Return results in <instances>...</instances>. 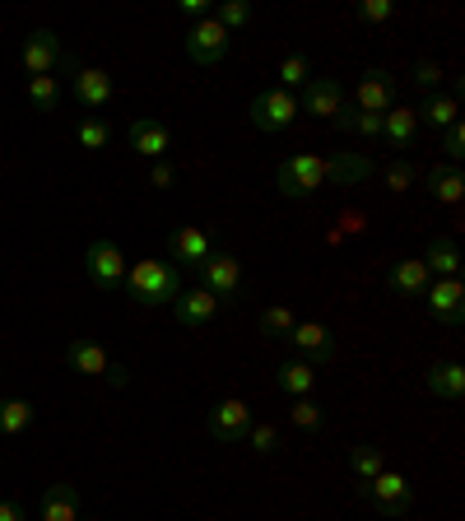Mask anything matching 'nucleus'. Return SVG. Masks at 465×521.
I'll return each mask as SVG.
<instances>
[{
    "mask_svg": "<svg viewBox=\"0 0 465 521\" xmlns=\"http://www.w3.org/2000/svg\"><path fill=\"white\" fill-rule=\"evenodd\" d=\"M247 438H252V447L261 456H275L279 452V428L275 424H252V433H247Z\"/></svg>",
    "mask_w": 465,
    "mask_h": 521,
    "instance_id": "obj_40",
    "label": "nucleus"
},
{
    "mask_svg": "<svg viewBox=\"0 0 465 521\" xmlns=\"http://www.w3.org/2000/svg\"><path fill=\"white\" fill-rule=\"evenodd\" d=\"M200 280H205V289H210L219 303H233V298L242 294V266H238V256L210 252V261L200 266Z\"/></svg>",
    "mask_w": 465,
    "mask_h": 521,
    "instance_id": "obj_9",
    "label": "nucleus"
},
{
    "mask_svg": "<svg viewBox=\"0 0 465 521\" xmlns=\"http://www.w3.org/2000/svg\"><path fill=\"white\" fill-rule=\"evenodd\" d=\"M368 177H372V159H363V154H340V159H331L335 187H359Z\"/></svg>",
    "mask_w": 465,
    "mask_h": 521,
    "instance_id": "obj_26",
    "label": "nucleus"
},
{
    "mask_svg": "<svg viewBox=\"0 0 465 521\" xmlns=\"http://www.w3.org/2000/svg\"><path fill=\"white\" fill-rule=\"evenodd\" d=\"M28 103L38 107V112H56V107H61V84H56V75H28Z\"/></svg>",
    "mask_w": 465,
    "mask_h": 521,
    "instance_id": "obj_29",
    "label": "nucleus"
},
{
    "mask_svg": "<svg viewBox=\"0 0 465 521\" xmlns=\"http://www.w3.org/2000/svg\"><path fill=\"white\" fill-rule=\"evenodd\" d=\"M419 121H428L433 131H447L452 121H461V103H456V94H428V103L414 112Z\"/></svg>",
    "mask_w": 465,
    "mask_h": 521,
    "instance_id": "obj_25",
    "label": "nucleus"
},
{
    "mask_svg": "<svg viewBox=\"0 0 465 521\" xmlns=\"http://www.w3.org/2000/svg\"><path fill=\"white\" fill-rule=\"evenodd\" d=\"M75 98H80L89 112L112 103V75L107 70H93V66H80L75 70Z\"/></svg>",
    "mask_w": 465,
    "mask_h": 521,
    "instance_id": "obj_20",
    "label": "nucleus"
},
{
    "mask_svg": "<svg viewBox=\"0 0 465 521\" xmlns=\"http://www.w3.org/2000/svg\"><path fill=\"white\" fill-rule=\"evenodd\" d=\"M368 503L382 512L386 521H400L414 508V484L405 480V475H396V470H382L377 480H368Z\"/></svg>",
    "mask_w": 465,
    "mask_h": 521,
    "instance_id": "obj_6",
    "label": "nucleus"
},
{
    "mask_svg": "<svg viewBox=\"0 0 465 521\" xmlns=\"http://www.w3.org/2000/svg\"><path fill=\"white\" fill-rule=\"evenodd\" d=\"M428 391H433L438 401H461L465 396V368L461 363H438V368L428 373Z\"/></svg>",
    "mask_w": 465,
    "mask_h": 521,
    "instance_id": "obj_24",
    "label": "nucleus"
},
{
    "mask_svg": "<svg viewBox=\"0 0 465 521\" xmlns=\"http://www.w3.org/2000/svg\"><path fill=\"white\" fill-rule=\"evenodd\" d=\"M66 359H70V368L75 373H84V377H107L112 387H126V368H117V363L107 359V349L98 345V340H89V335H75L66 345Z\"/></svg>",
    "mask_w": 465,
    "mask_h": 521,
    "instance_id": "obj_7",
    "label": "nucleus"
},
{
    "mask_svg": "<svg viewBox=\"0 0 465 521\" xmlns=\"http://www.w3.org/2000/svg\"><path fill=\"white\" fill-rule=\"evenodd\" d=\"M354 98H359V112H391V107L400 103V80L391 75V70H368L359 80V89H354Z\"/></svg>",
    "mask_w": 465,
    "mask_h": 521,
    "instance_id": "obj_12",
    "label": "nucleus"
},
{
    "mask_svg": "<svg viewBox=\"0 0 465 521\" xmlns=\"http://www.w3.org/2000/svg\"><path fill=\"white\" fill-rule=\"evenodd\" d=\"M303 112H312V117H321V121H335L340 112H345V89L335 80H321V75H312V80L303 84Z\"/></svg>",
    "mask_w": 465,
    "mask_h": 521,
    "instance_id": "obj_15",
    "label": "nucleus"
},
{
    "mask_svg": "<svg viewBox=\"0 0 465 521\" xmlns=\"http://www.w3.org/2000/svg\"><path fill=\"white\" fill-rule=\"evenodd\" d=\"M0 521H24V508L10 503V498H0Z\"/></svg>",
    "mask_w": 465,
    "mask_h": 521,
    "instance_id": "obj_44",
    "label": "nucleus"
},
{
    "mask_svg": "<svg viewBox=\"0 0 465 521\" xmlns=\"http://www.w3.org/2000/svg\"><path fill=\"white\" fill-rule=\"evenodd\" d=\"M363 24H386L391 14H396V0H359V10H354Z\"/></svg>",
    "mask_w": 465,
    "mask_h": 521,
    "instance_id": "obj_38",
    "label": "nucleus"
},
{
    "mask_svg": "<svg viewBox=\"0 0 465 521\" xmlns=\"http://www.w3.org/2000/svg\"><path fill=\"white\" fill-rule=\"evenodd\" d=\"M173 308H177V321H182L186 331H205L224 303H219L210 289H182V294L173 298Z\"/></svg>",
    "mask_w": 465,
    "mask_h": 521,
    "instance_id": "obj_17",
    "label": "nucleus"
},
{
    "mask_svg": "<svg viewBox=\"0 0 465 521\" xmlns=\"http://www.w3.org/2000/svg\"><path fill=\"white\" fill-rule=\"evenodd\" d=\"M410 80L419 84V89H428V94H433V89H438V84H442V66H438V61H428V56H424V61H414Z\"/></svg>",
    "mask_w": 465,
    "mask_h": 521,
    "instance_id": "obj_39",
    "label": "nucleus"
},
{
    "mask_svg": "<svg viewBox=\"0 0 465 521\" xmlns=\"http://www.w3.org/2000/svg\"><path fill=\"white\" fill-rule=\"evenodd\" d=\"M210 14L228 28V33H233V28H247V24H252V5H242V0H224V5H214Z\"/></svg>",
    "mask_w": 465,
    "mask_h": 521,
    "instance_id": "obj_35",
    "label": "nucleus"
},
{
    "mask_svg": "<svg viewBox=\"0 0 465 521\" xmlns=\"http://www.w3.org/2000/svg\"><path fill=\"white\" fill-rule=\"evenodd\" d=\"M19 61H24L28 75H52L56 66H75L66 52V42L56 38L52 28H38V33H28L24 47H19Z\"/></svg>",
    "mask_w": 465,
    "mask_h": 521,
    "instance_id": "obj_5",
    "label": "nucleus"
},
{
    "mask_svg": "<svg viewBox=\"0 0 465 521\" xmlns=\"http://www.w3.org/2000/svg\"><path fill=\"white\" fill-rule=\"evenodd\" d=\"M205 428H210L219 442H242L252 433V405L238 401V396H233V401H219L210 415H205Z\"/></svg>",
    "mask_w": 465,
    "mask_h": 521,
    "instance_id": "obj_11",
    "label": "nucleus"
},
{
    "mask_svg": "<svg viewBox=\"0 0 465 521\" xmlns=\"http://www.w3.org/2000/svg\"><path fill=\"white\" fill-rule=\"evenodd\" d=\"M131 149L140 154V159H154L159 163L168 149H173V126L159 117H140L131 121Z\"/></svg>",
    "mask_w": 465,
    "mask_h": 521,
    "instance_id": "obj_14",
    "label": "nucleus"
},
{
    "mask_svg": "<svg viewBox=\"0 0 465 521\" xmlns=\"http://www.w3.org/2000/svg\"><path fill=\"white\" fill-rule=\"evenodd\" d=\"M275 387L289 391V396H307V391L317 387V373H312V363L293 359V363H284V368L275 373Z\"/></svg>",
    "mask_w": 465,
    "mask_h": 521,
    "instance_id": "obj_27",
    "label": "nucleus"
},
{
    "mask_svg": "<svg viewBox=\"0 0 465 521\" xmlns=\"http://www.w3.org/2000/svg\"><path fill=\"white\" fill-rule=\"evenodd\" d=\"M177 10H182L186 19H205V14H210V5H205V0H182Z\"/></svg>",
    "mask_w": 465,
    "mask_h": 521,
    "instance_id": "obj_43",
    "label": "nucleus"
},
{
    "mask_svg": "<svg viewBox=\"0 0 465 521\" xmlns=\"http://www.w3.org/2000/svg\"><path fill=\"white\" fill-rule=\"evenodd\" d=\"M33 419H38V410L28 401H0V433L5 438H19L24 428H33Z\"/></svg>",
    "mask_w": 465,
    "mask_h": 521,
    "instance_id": "obj_28",
    "label": "nucleus"
},
{
    "mask_svg": "<svg viewBox=\"0 0 465 521\" xmlns=\"http://www.w3.org/2000/svg\"><path fill=\"white\" fill-rule=\"evenodd\" d=\"M126 270H131V261H126V252H121L112 238H93L89 247H84V275H89L93 289H103V294H121Z\"/></svg>",
    "mask_w": 465,
    "mask_h": 521,
    "instance_id": "obj_3",
    "label": "nucleus"
},
{
    "mask_svg": "<svg viewBox=\"0 0 465 521\" xmlns=\"http://www.w3.org/2000/svg\"><path fill=\"white\" fill-rule=\"evenodd\" d=\"M349 470H354V475L368 484V480H377V475L386 470V461H382V452H377V447H354V452H349Z\"/></svg>",
    "mask_w": 465,
    "mask_h": 521,
    "instance_id": "obj_32",
    "label": "nucleus"
},
{
    "mask_svg": "<svg viewBox=\"0 0 465 521\" xmlns=\"http://www.w3.org/2000/svg\"><path fill=\"white\" fill-rule=\"evenodd\" d=\"M293 326H298L293 308H266V312H261V331H266V335H289Z\"/></svg>",
    "mask_w": 465,
    "mask_h": 521,
    "instance_id": "obj_36",
    "label": "nucleus"
},
{
    "mask_svg": "<svg viewBox=\"0 0 465 521\" xmlns=\"http://www.w3.org/2000/svg\"><path fill=\"white\" fill-rule=\"evenodd\" d=\"M275 182L289 201H307L317 187L331 182V159H321V154H293V159H284L275 168Z\"/></svg>",
    "mask_w": 465,
    "mask_h": 521,
    "instance_id": "obj_2",
    "label": "nucleus"
},
{
    "mask_svg": "<svg viewBox=\"0 0 465 521\" xmlns=\"http://www.w3.org/2000/svg\"><path fill=\"white\" fill-rule=\"evenodd\" d=\"M173 182H177V168H173V163H168V159H159V163H154V168H149V187L168 191V187H173Z\"/></svg>",
    "mask_w": 465,
    "mask_h": 521,
    "instance_id": "obj_42",
    "label": "nucleus"
},
{
    "mask_svg": "<svg viewBox=\"0 0 465 521\" xmlns=\"http://www.w3.org/2000/svg\"><path fill=\"white\" fill-rule=\"evenodd\" d=\"M168 252H173L177 270H182V266L200 270L205 261H210V252H214V238L205 233V228H196V224H182V228H173V238H168Z\"/></svg>",
    "mask_w": 465,
    "mask_h": 521,
    "instance_id": "obj_13",
    "label": "nucleus"
},
{
    "mask_svg": "<svg viewBox=\"0 0 465 521\" xmlns=\"http://www.w3.org/2000/svg\"><path fill=\"white\" fill-rule=\"evenodd\" d=\"M121 289H126L135 303H145V308H163V303H173V298L182 294V270L168 266V261H131Z\"/></svg>",
    "mask_w": 465,
    "mask_h": 521,
    "instance_id": "obj_1",
    "label": "nucleus"
},
{
    "mask_svg": "<svg viewBox=\"0 0 465 521\" xmlns=\"http://www.w3.org/2000/svg\"><path fill=\"white\" fill-rule=\"evenodd\" d=\"M293 349L303 354V363H331L335 359V335L321 326V321H298L289 331Z\"/></svg>",
    "mask_w": 465,
    "mask_h": 521,
    "instance_id": "obj_16",
    "label": "nucleus"
},
{
    "mask_svg": "<svg viewBox=\"0 0 465 521\" xmlns=\"http://www.w3.org/2000/svg\"><path fill=\"white\" fill-rule=\"evenodd\" d=\"M414 135H419V117H414L410 107H391V112H382V140L391 149H410Z\"/></svg>",
    "mask_w": 465,
    "mask_h": 521,
    "instance_id": "obj_22",
    "label": "nucleus"
},
{
    "mask_svg": "<svg viewBox=\"0 0 465 521\" xmlns=\"http://www.w3.org/2000/svg\"><path fill=\"white\" fill-rule=\"evenodd\" d=\"M38 517L42 521H80V489L75 484H47Z\"/></svg>",
    "mask_w": 465,
    "mask_h": 521,
    "instance_id": "obj_19",
    "label": "nucleus"
},
{
    "mask_svg": "<svg viewBox=\"0 0 465 521\" xmlns=\"http://www.w3.org/2000/svg\"><path fill=\"white\" fill-rule=\"evenodd\" d=\"M247 117H252L256 131H289L293 117H298V98L284 94V89H266V94L252 98Z\"/></svg>",
    "mask_w": 465,
    "mask_h": 521,
    "instance_id": "obj_8",
    "label": "nucleus"
},
{
    "mask_svg": "<svg viewBox=\"0 0 465 521\" xmlns=\"http://www.w3.org/2000/svg\"><path fill=\"white\" fill-rule=\"evenodd\" d=\"M335 126L349 135H382V117H377V112H359V107H345V112L335 117Z\"/></svg>",
    "mask_w": 465,
    "mask_h": 521,
    "instance_id": "obj_30",
    "label": "nucleus"
},
{
    "mask_svg": "<svg viewBox=\"0 0 465 521\" xmlns=\"http://www.w3.org/2000/svg\"><path fill=\"white\" fill-rule=\"evenodd\" d=\"M228 47H233V38H228V28L219 24L214 14H205V19H196V24L186 28V56H191L196 66L214 70L228 56Z\"/></svg>",
    "mask_w": 465,
    "mask_h": 521,
    "instance_id": "obj_4",
    "label": "nucleus"
},
{
    "mask_svg": "<svg viewBox=\"0 0 465 521\" xmlns=\"http://www.w3.org/2000/svg\"><path fill=\"white\" fill-rule=\"evenodd\" d=\"M442 154L461 168V159H465V121H452V126H447V135H442Z\"/></svg>",
    "mask_w": 465,
    "mask_h": 521,
    "instance_id": "obj_37",
    "label": "nucleus"
},
{
    "mask_svg": "<svg viewBox=\"0 0 465 521\" xmlns=\"http://www.w3.org/2000/svg\"><path fill=\"white\" fill-rule=\"evenodd\" d=\"M289 424H293V428H303V433H321V428H326V410H321L317 401L298 396V405L289 410Z\"/></svg>",
    "mask_w": 465,
    "mask_h": 521,
    "instance_id": "obj_31",
    "label": "nucleus"
},
{
    "mask_svg": "<svg viewBox=\"0 0 465 521\" xmlns=\"http://www.w3.org/2000/svg\"><path fill=\"white\" fill-rule=\"evenodd\" d=\"M75 140H80L84 149H107V140H112V126H107L103 117H84L80 126H75Z\"/></svg>",
    "mask_w": 465,
    "mask_h": 521,
    "instance_id": "obj_34",
    "label": "nucleus"
},
{
    "mask_svg": "<svg viewBox=\"0 0 465 521\" xmlns=\"http://www.w3.org/2000/svg\"><path fill=\"white\" fill-rule=\"evenodd\" d=\"M424 266H428V275L438 270V280H456V275H461V252H456V242L433 238L428 242V252H424Z\"/></svg>",
    "mask_w": 465,
    "mask_h": 521,
    "instance_id": "obj_23",
    "label": "nucleus"
},
{
    "mask_svg": "<svg viewBox=\"0 0 465 521\" xmlns=\"http://www.w3.org/2000/svg\"><path fill=\"white\" fill-rule=\"evenodd\" d=\"M424 303H428V317L433 321H442V326H461L465 321V284H461V275H456V280L428 284Z\"/></svg>",
    "mask_w": 465,
    "mask_h": 521,
    "instance_id": "obj_10",
    "label": "nucleus"
},
{
    "mask_svg": "<svg viewBox=\"0 0 465 521\" xmlns=\"http://www.w3.org/2000/svg\"><path fill=\"white\" fill-rule=\"evenodd\" d=\"M410 187H414V168L410 163H391V168H386V191H391V196H405Z\"/></svg>",
    "mask_w": 465,
    "mask_h": 521,
    "instance_id": "obj_41",
    "label": "nucleus"
},
{
    "mask_svg": "<svg viewBox=\"0 0 465 521\" xmlns=\"http://www.w3.org/2000/svg\"><path fill=\"white\" fill-rule=\"evenodd\" d=\"M307 80H312V61H307V56H284V61H279V84H284V94H289V89H303Z\"/></svg>",
    "mask_w": 465,
    "mask_h": 521,
    "instance_id": "obj_33",
    "label": "nucleus"
},
{
    "mask_svg": "<svg viewBox=\"0 0 465 521\" xmlns=\"http://www.w3.org/2000/svg\"><path fill=\"white\" fill-rule=\"evenodd\" d=\"M428 196L438 205H456L465 196V177H461V168L456 163H433L428 168Z\"/></svg>",
    "mask_w": 465,
    "mask_h": 521,
    "instance_id": "obj_21",
    "label": "nucleus"
},
{
    "mask_svg": "<svg viewBox=\"0 0 465 521\" xmlns=\"http://www.w3.org/2000/svg\"><path fill=\"white\" fill-rule=\"evenodd\" d=\"M428 284H433V275H428V266L414 261V256H400V261H391V270H386V289L400 298H424Z\"/></svg>",
    "mask_w": 465,
    "mask_h": 521,
    "instance_id": "obj_18",
    "label": "nucleus"
}]
</instances>
